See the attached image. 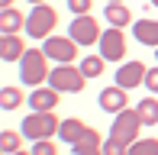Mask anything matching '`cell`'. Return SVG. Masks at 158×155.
I'll use <instances>...</instances> for the list:
<instances>
[{
  "label": "cell",
  "mask_w": 158,
  "mask_h": 155,
  "mask_svg": "<svg viewBox=\"0 0 158 155\" xmlns=\"http://www.w3.org/2000/svg\"><path fill=\"white\" fill-rule=\"evenodd\" d=\"M48 74H52L48 55L42 48H26V55L19 58V81L29 87H42V84H48Z\"/></svg>",
  "instance_id": "6da1fadb"
},
{
  "label": "cell",
  "mask_w": 158,
  "mask_h": 155,
  "mask_svg": "<svg viewBox=\"0 0 158 155\" xmlns=\"http://www.w3.org/2000/svg\"><path fill=\"white\" fill-rule=\"evenodd\" d=\"M55 26H58V10L48 3H35L26 16V36L45 42L48 36H55Z\"/></svg>",
  "instance_id": "7a4b0ae2"
},
{
  "label": "cell",
  "mask_w": 158,
  "mask_h": 155,
  "mask_svg": "<svg viewBox=\"0 0 158 155\" xmlns=\"http://www.w3.org/2000/svg\"><path fill=\"white\" fill-rule=\"evenodd\" d=\"M58 126H61V119L55 116V110L52 113H32L19 123V132H23L26 139H32V142H39V139H52V136H58Z\"/></svg>",
  "instance_id": "3957f363"
},
{
  "label": "cell",
  "mask_w": 158,
  "mask_h": 155,
  "mask_svg": "<svg viewBox=\"0 0 158 155\" xmlns=\"http://www.w3.org/2000/svg\"><path fill=\"white\" fill-rule=\"evenodd\" d=\"M48 87H55L58 94H81L87 87V78L77 65H55L48 74Z\"/></svg>",
  "instance_id": "277c9868"
},
{
  "label": "cell",
  "mask_w": 158,
  "mask_h": 155,
  "mask_svg": "<svg viewBox=\"0 0 158 155\" xmlns=\"http://www.w3.org/2000/svg\"><path fill=\"white\" fill-rule=\"evenodd\" d=\"M142 116H139V110H119L116 116H113V126H110V136L113 139H119V142H126V145H132L135 139H139V129H142Z\"/></svg>",
  "instance_id": "5b68a950"
},
{
  "label": "cell",
  "mask_w": 158,
  "mask_h": 155,
  "mask_svg": "<svg viewBox=\"0 0 158 155\" xmlns=\"http://www.w3.org/2000/svg\"><path fill=\"white\" fill-rule=\"evenodd\" d=\"M68 36L74 39L81 48H87V45H97V42H100L103 29H100V23L94 19V13H84V16H74V19H71Z\"/></svg>",
  "instance_id": "8992f818"
},
{
  "label": "cell",
  "mask_w": 158,
  "mask_h": 155,
  "mask_svg": "<svg viewBox=\"0 0 158 155\" xmlns=\"http://www.w3.org/2000/svg\"><path fill=\"white\" fill-rule=\"evenodd\" d=\"M42 52L55 61V65H74L77 58V42L71 36H48L42 42Z\"/></svg>",
  "instance_id": "52a82bcc"
},
{
  "label": "cell",
  "mask_w": 158,
  "mask_h": 155,
  "mask_svg": "<svg viewBox=\"0 0 158 155\" xmlns=\"http://www.w3.org/2000/svg\"><path fill=\"white\" fill-rule=\"evenodd\" d=\"M97 48H100V55H103L106 61H123V55H126V32L119 29V26L103 29V36H100Z\"/></svg>",
  "instance_id": "ba28073f"
},
{
  "label": "cell",
  "mask_w": 158,
  "mask_h": 155,
  "mask_svg": "<svg viewBox=\"0 0 158 155\" xmlns=\"http://www.w3.org/2000/svg\"><path fill=\"white\" fill-rule=\"evenodd\" d=\"M145 74H148V68L142 65V61H123L113 78H116V84L123 90H132V87H139V84H145Z\"/></svg>",
  "instance_id": "9c48e42d"
},
{
  "label": "cell",
  "mask_w": 158,
  "mask_h": 155,
  "mask_svg": "<svg viewBox=\"0 0 158 155\" xmlns=\"http://www.w3.org/2000/svg\"><path fill=\"white\" fill-rule=\"evenodd\" d=\"M58 100H61V94L55 87H32V94L26 97V103H29V107L35 110V113H52L55 107H58Z\"/></svg>",
  "instance_id": "30bf717a"
},
{
  "label": "cell",
  "mask_w": 158,
  "mask_h": 155,
  "mask_svg": "<svg viewBox=\"0 0 158 155\" xmlns=\"http://www.w3.org/2000/svg\"><path fill=\"white\" fill-rule=\"evenodd\" d=\"M97 103H100V110H106V113L116 116L119 110H126V107H129V90H123L119 84H113V87H103V90H100V97H97Z\"/></svg>",
  "instance_id": "8fae6325"
},
{
  "label": "cell",
  "mask_w": 158,
  "mask_h": 155,
  "mask_svg": "<svg viewBox=\"0 0 158 155\" xmlns=\"http://www.w3.org/2000/svg\"><path fill=\"white\" fill-rule=\"evenodd\" d=\"M132 36H135V42H142V45L158 48V19H135L132 23Z\"/></svg>",
  "instance_id": "7c38bea8"
},
{
  "label": "cell",
  "mask_w": 158,
  "mask_h": 155,
  "mask_svg": "<svg viewBox=\"0 0 158 155\" xmlns=\"http://www.w3.org/2000/svg\"><path fill=\"white\" fill-rule=\"evenodd\" d=\"M71 155H103V139H100V132L87 129L74 145H71Z\"/></svg>",
  "instance_id": "4fadbf2b"
},
{
  "label": "cell",
  "mask_w": 158,
  "mask_h": 155,
  "mask_svg": "<svg viewBox=\"0 0 158 155\" xmlns=\"http://www.w3.org/2000/svg\"><path fill=\"white\" fill-rule=\"evenodd\" d=\"M90 126L84 123V119H77V116H68V119H61V126H58V139L61 142H68V145H74L77 139L87 132Z\"/></svg>",
  "instance_id": "5bb4252c"
},
{
  "label": "cell",
  "mask_w": 158,
  "mask_h": 155,
  "mask_svg": "<svg viewBox=\"0 0 158 155\" xmlns=\"http://www.w3.org/2000/svg\"><path fill=\"white\" fill-rule=\"evenodd\" d=\"M19 29H26V16L23 13L13 10V6L0 10V32H3V36H16Z\"/></svg>",
  "instance_id": "9a60e30c"
},
{
  "label": "cell",
  "mask_w": 158,
  "mask_h": 155,
  "mask_svg": "<svg viewBox=\"0 0 158 155\" xmlns=\"http://www.w3.org/2000/svg\"><path fill=\"white\" fill-rule=\"evenodd\" d=\"M103 19L110 26H119V29H123V26H132V10H129L126 3H106L103 6Z\"/></svg>",
  "instance_id": "2e32d148"
},
{
  "label": "cell",
  "mask_w": 158,
  "mask_h": 155,
  "mask_svg": "<svg viewBox=\"0 0 158 155\" xmlns=\"http://www.w3.org/2000/svg\"><path fill=\"white\" fill-rule=\"evenodd\" d=\"M23 55H26V42L19 39V32L0 39V58H3V61H19Z\"/></svg>",
  "instance_id": "e0dca14e"
},
{
  "label": "cell",
  "mask_w": 158,
  "mask_h": 155,
  "mask_svg": "<svg viewBox=\"0 0 158 155\" xmlns=\"http://www.w3.org/2000/svg\"><path fill=\"white\" fill-rule=\"evenodd\" d=\"M19 149H23V132H16V129H3L0 132V152L3 155H13Z\"/></svg>",
  "instance_id": "ac0fdd59"
},
{
  "label": "cell",
  "mask_w": 158,
  "mask_h": 155,
  "mask_svg": "<svg viewBox=\"0 0 158 155\" xmlns=\"http://www.w3.org/2000/svg\"><path fill=\"white\" fill-rule=\"evenodd\" d=\"M103 65H106L103 55H84L77 68L84 71V78H100V74H103Z\"/></svg>",
  "instance_id": "d6986e66"
},
{
  "label": "cell",
  "mask_w": 158,
  "mask_h": 155,
  "mask_svg": "<svg viewBox=\"0 0 158 155\" xmlns=\"http://www.w3.org/2000/svg\"><path fill=\"white\" fill-rule=\"evenodd\" d=\"M135 110H139V116H142V123H145V126H155V123H158V100H155V97L139 100V103H135Z\"/></svg>",
  "instance_id": "ffe728a7"
},
{
  "label": "cell",
  "mask_w": 158,
  "mask_h": 155,
  "mask_svg": "<svg viewBox=\"0 0 158 155\" xmlns=\"http://www.w3.org/2000/svg\"><path fill=\"white\" fill-rule=\"evenodd\" d=\"M19 103H26V97H23V90L19 87H3L0 90V107L10 113V110H16Z\"/></svg>",
  "instance_id": "44dd1931"
},
{
  "label": "cell",
  "mask_w": 158,
  "mask_h": 155,
  "mask_svg": "<svg viewBox=\"0 0 158 155\" xmlns=\"http://www.w3.org/2000/svg\"><path fill=\"white\" fill-rule=\"evenodd\" d=\"M129 155H158V139H135L129 145Z\"/></svg>",
  "instance_id": "7402d4cb"
},
{
  "label": "cell",
  "mask_w": 158,
  "mask_h": 155,
  "mask_svg": "<svg viewBox=\"0 0 158 155\" xmlns=\"http://www.w3.org/2000/svg\"><path fill=\"white\" fill-rule=\"evenodd\" d=\"M103 155H129V145L110 136V139H103Z\"/></svg>",
  "instance_id": "603a6c76"
},
{
  "label": "cell",
  "mask_w": 158,
  "mask_h": 155,
  "mask_svg": "<svg viewBox=\"0 0 158 155\" xmlns=\"http://www.w3.org/2000/svg\"><path fill=\"white\" fill-rule=\"evenodd\" d=\"M32 155H58V149H55L52 139H39V142H32Z\"/></svg>",
  "instance_id": "cb8c5ba5"
},
{
  "label": "cell",
  "mask_w": 158,
  "mask_h": 155,
  "mask_svg": "<svg viewBox=\"0 0 158 155\" xmlns=\"http://www.w3.org/2000/svg\"><path fill=\"white\" fill-rule=\"evenodd\" d=\"M68 10L74 13V16H84V13L94 10V0H68Z\"/></svg>",
  "instance_id": "d4e9b609"
},
{
  "label": "cell",
  "mask_w": 158,
  "mask_h": 155,
  "mask_svg": "<svg viewBox=\"0 0 158 155\" xmlns=\"http://www.w3.org/2000/svg\"><path fill=\"white\" fill-rule=\"evenodd\" d=\"M145 87L152 90V94H158V65L148 68V74H145Z\"/></svg>",
  "instance_id": "484cf974"
},
{
  "label": "cell",
  "mask_w": 158,
  "mask_h": 155,
  "mask_svg": "<svg viewBox=\"0 0 158 155\" xmlns=\"http://www.w3.org/2000/svg\"><path fill=\"white\" fill-rule=\"evenodd\" d=\"M0 6H3V10H6V6H13V0H0Z\"/></svg>",
  "instance_id": "4316f807"
},
{
  "label": "cell",
  "mask_w": 158,
  "mask_h": 155,
  "mask_svg": "<svg viewBox=\"0 0 158 155\" xmlns=\"http://www.w3.org/2000/svg\"><path fill=\"white\" fill-rule=\"evenodd\" d=\"M13 155H32V152H23V149H19V152H13Z\"/></svg>",
  "instance_id": "83f0119b"
},
{
  "label": "cell",
  "mask_w": 158,
  "mask_h": 155,
  "mask_svg": "<svg viewBox=\"0 0 158 155\" xmlns=\"http://www.w3.org/2000/svg\"><path fill=\"white\" fill-rule=\"evenodd\" d=\"M29 3H32V6H35V3H45V0H29Z\"/></svg>",
  "instance_id": "f1b7e54d"
},
{
  "label": "cell",
  "mask_w": 158,
  "mask_h": 155,
  "mask_svg": "<svg viewBox=\"0 0 158 155\" xmlns=\"http://www.w3.org/2000/svg\"><path fill=\"white\" fill-rule=\"evenodd\" d=\"M148 3H152V6H158V0H148Z\"/></svg>",
  "instance_id": "f546056e"
},
{
  "label": "cell",
  "mask_w": 158,
  "mask_h": 155,
  "mask_svg": "<svg viewBox=\"0 0 158 155\" xmlns=\"http://www.w3.org/2000/svg\"><path fill=\"white\" fill-rule=\"evenodd\" d=\"M110 3H123V0H110Z\"/></svg>",
  "instance_id": "4dcf8cb0"
},
{
  "label": "cell",
  "mask_w": 158,
  "mask_h": 155,
  "mask_svg": "<svg viewBox=\"0 0 158 155\" xmlns=\"http://www.w3.org/2000/svg\"><path fill=\"white\" fill-rule=\"evenodd\" d=\"M155 58H158V48H155Z\"/></svg>",
  "instance_id": "1f68e13d"
}]
</instances>
